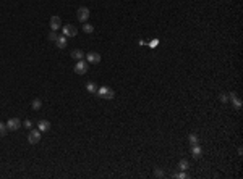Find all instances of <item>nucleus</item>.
Instances as JSON below:
<instances>
[{
	"label": "nucleus",
	"mask_w": 243,
	"mask_h": 179,
	"mask_svg": "<svg viewBox=\"0 0 243 179\" xmlns=\"http://www.w3.org/2000/svg\"><path fill=\"white\" fill-rule=\"evenodd\" d=\"M55 45H57L59 49H65V47L68 45L67 37H65V36H60V37H57V41H55Z\"/></svg>",
	"instance_id": "9d476101"
},
{
	"label": "nucleus",
	"mask_w": 243,
	"mask_h": 179,
	"mask_svg": "<svg viewBox=\"0 0 243 179\" xmlns=\"http://www.w3.org/2000/svg\"><path fill=\"white\" fill-rule=\"evenodd\" d=\"M83 31H85L86 34H91L92 31H94V26H91V24L86 23V24H83Z\"/></svg>",
	"instance_id": "f3484780"
},
{
	"label": "nucleus",
	"mask_w": 243,
	"mask_h": 179,
	"mask_svg": "<svg viewBox=\"0 0 243 179\" xmlns=\"http://www.w3.org/2000/svg\"><path fill=\"white\" fill-rule=\"evenodd\" d=\"M7 131H8L7 124H5V123H2V121H0V136H5V134H7Z\"/></svg>",
	"instance_id": "a211bd4d"
},
{
	"label": "nucleus",
	"mask_w": 243,
	"mask_h": 179,
	"mask_svg": "<svg viewBox=\"0 0 243 179\" xmlns=\"http://www.w3.org/2000/svg\"><path fill=\"white\" fill-rule=\"evenodd\" d=\"M23 126H24V128H28V129H29V128L33 126V123H31V121H29V119H26V121H24V123H23Z\"/></svg>",
	"instance_id": "5701e85b"
},
{
	"label": "nucleus",
	"mask_w": 243,
	"mask_h": 179,
	"mask_svg": "<svg viewBox=\"0 0 243 179\" xmlns=\"http://www.w3.org/2000/svg\"><path fill=\"white\" fill-rule=\"evenodd\" d=\"M190 144H191V145H196V144H198V136H196V134H190Z\"/></svg>",
	"instance_id": "6ab92c4d"
},
{
	"label": "nucleus",
	"mask_w": 243,
	"mask_h": 179,
	"mask_svg": "<svg viewBox=\"0 0 243 179\" xmlns=\"http://www.w3.org/2000/svg\"><path fill=\"white\" fill-rule=\"evenodd\" d=\"M154 174L157 176V177H164V173L161 171V169H159V168H156V171H154Z\"/></svg>",
	"instance_id": "4be33fe9"
},
{
	"label": "nucleus",
	"mask_w": 243,
	"mask_h": 179,
	"mask_svg": "<svg viewBox=\"0 0 243 179\" xmlns=\"http://www.w3.org/2000/svg\"><path fill=\"white\" fill-rule=\"evenodd\" d=\"M28 142L29 144H39L41 142V131H31L29 134H28Z\"/></svg>",
	"instance_id": "20e7f679"
},
{
	"label": "nucleus",
	"mask_w": 243,
	"mask_h": 179,
	"mask_svg": "<svg viewBox=\"0 0 243 179\" xmlns=\"http://www.w3.org/2000/svg\"><path fill=\"white\" fill-rule=\"evenodd\" d=\"M178 168L182 169V171H186V169L190 168V163L186 162V160H180V163H178Z\"/></svg>",
	"instance_id": "2eb2a0df"
},
{
	"label": "nucleus",
	"mask_w": 243,
	"mask_h": 179,
	"mask_svg": "<svg viewBox=\"0 0 243 179\" xmlns=\"http://www.w3.org/2000/svg\"><path fill=\"white\" fill-rule=\"evenodd\" d=\"M191 153H193V157H194V158H199V157L203 155V150H201L199 144H196V145H191Z\"/></svg>",
	"instance_id": "9b49d317"
},
{
	"label": "nucleus",
	"mask_w": 243,
	"mask_h": 179,
	"mask_svg": "<svg viewBox=\"0 0 243 179\" xmlns=\"http://www.w3.org/2000/svg\"><path fill=\"white\" fill-rule=\"evenodd\" d=\"M37 129H39L41 133H47V131L50 129V121H47V119H41L39 123H37Z\"/></svg>",
	"instance_id": "6e6552de"
},
{
	"label": "nucleus",
	"mask_w": 243,
	"mask_h": 179,
	"mask_svg": "<svg viewBox=\"0 0 243 179\" xmlns=\"http://www.w3.org/2000/svg\"><path fill=\"white\" fill-rule=\"evenodd\" d=\"M220 100L222 102H227V95H220Z\"/></svg>",
	"instance_id": "b1692460"
},
{
	"label": "nucleus",
	"mask_w": 243,
	"mask_h": 179,
	"mask_svg": "<svg viewBox=\"0 0 243 179\" xmlns=\"http://www.w3.org/2000/svg\"><path fill=\"white\" fill-rule=\"evenodd\" d=\"M97 95L101 97V99H106V100H112L115 97V92L112 90L110 87H107V86H102V87H97Z\"/></svg>",
	"instance_id": "f257e3e1"
},
{
	"label": "nucleus",
	"mask_w": 243,
	"mask_h": 179,
	"mask_svg": "<svg viewBox=\"0 0 243 179\" xmlns=\"http://www.w3.org/2000/svg\"><path fill=\"white\" fill-rule=\"evenodd\" d=\"M57 37H59V36H57V32H55V31H50V34H49V39H50V41H54V42H55V41H57Z\"/></svg>",
	"instance_id": "aec40b11"
},
{
	"label": "nucleus",
	"mask_w": 243,
	"mask_h": 179,
	"mask_svg": "<svg viewBox=\"0 0 243 179\" xmlns=\"http://www.w3.org/2000/svg\"><path fill=\"white\" fill-rule=\"evenodd\" d=\"M88 61H83V60H78V63L75 65V73L76 74H86L88 73Z\"/></svg>",
	"instance_id": "7ed1b4c3"
},
{
	"label": "nucleus",
	"mask_w": 243,
	"mask_h": 179,
	"mask_svg": "<svg viewBox=\"0 0 243 179\" xmlns=\"http://www.w3.org/2000/svg\"><path fill=\"white\" fill-rule=\"evenodd\" d=\"M173 177H178V179H185V177H186V173H185V171H180V173L173 174Z\"/></svg>",
	"instance_id": "412c9836"
},
{
	"label": "nucleus",
	"mask_w": 243,
	"mask_h": 179,
	"mask_svg": "<svg viewBox=\"0 0 243 179\" xmlns=\"http://www.w3.org/2000/svg\"><path fill=\"white\" fill-rule=\"evenodd\" d=\"M89 8H86V7H80L78 8V12H76V18H78V21H81V23H85L88 18H89Z\"/></svg>",
	"instance_id": "f03ea898"
},
{
	"label": "nucleus",
	"mask_w": 243,
	"mask_h": 179,
	"mask_svg": "<svg viewBox=\"0 0 243 179\" xmlns=\"http://www.w3.org/2000/svg\"><path fill=\"white\" fill-rule=\"evenodd\" d=\"M86 90L91 92V94H96V92H97V86H96L94 82H88V84H86Z\"/></svg>",
	"instance_id": "4468645a"
},
{
	"label": "nucleus",
	"mask_w": 243,
	"mask_h": 179,
	"mask_svg": "<svg viewBox=\"0 0 243 179\" xmlns=\"http://www.w3.org/2000/svg\"><path fill=\"white\" fill-rule=\"evenodd\" d=\"M31 107H33V110H39V108L42 107V102H41L39 99H36V100H33V103H31Z\"/></svg>",
	"instance_id": "dca6fc26"
},
{
	"label": "nucleus",
	"mask_w": 243,
	"mask_h": 179,
	"mask_svg": "<svg viewBox=\"0 0 243 179\" xmlns=\"http://www.w3.org/2000/svg\"><path fill=\"white\" fill-rule=\"evenodd\" d=\"M230 99H232V103H233V105H235L237 108H241V100H240L233 92H230Z\"/></svg>",
	"instance_id": "f8f14e48"
},
{
	"label": "nucleus",
	"mask_w": 243,
	"mask_h": 179,
	"mask_svg": "<svg viewBox=\"0 0 243 179\" xmlns=\"http://www.w3.org/2000/svg\"><path fill=\"white\" fill-rule=\"evenodd\" d=\"M86 61H88L89 65H97V63L101 61V55H99L97 52H89V53L86 55Z\"/></svg>",
	"instance_id": "423d86ee"
},
{
	"label": "nucleus",
	"mask_w": 243,
	"mask_h": 179,
	"mask_svg": "<svg viewBox=\"0 0 243 179\" xmlns=\"http://www.w3.org/2000/svg\"><path fill=\"white\" fill-rule=\"evenodd\" d=\"M20 126H21V121L18 119V118H10L7 121V128L10 129V131H18L20 129Z\"/></svg>",
	"instance_id": "0eeeda50"
},
{
	"label": "nucleus",
	"mask_w": 243,
	"mask_h": 179,
	"mask_svg": "<svg viewBox=\"0 0 243 179\" xmlns=\"http://www.w3.org/2000/svg\"><path fill=\"white\" fill-rule=\"evenodd\" d=\"M83 56H85V53H83L81 50H73L71 52V58H75V60H83Z\"/></svg>",
	"instance_id": "ddd939ff"
},
{
	"label": "nucleus",
	"mask_w": 243,
	"mask_h": 179,
	"mask_svg": "<svg viewBox=\"0 0 243 179\" xmlns=\"http://www.w3.org/2000/svg\"><path fill=\"white\" fill-rule=\"evenodd\" d=\"M76 34H78L76 26H73V24H67V26H63V36H65V37H75Z\"/></svg>",
	"instance_id": "39448f33"
},
{
	"label": "nucleus",
	"mask_w": 243,
	"mask_h": 179,
	"mask_svg": "<svg viewBox=\"0 0 243 179\" xmlns=\"http://www.w3.org/2000/svg\"><path fill=\"white\" fill-rule=\"evenodd\" d=\"M60 26H62V20H60V16H52V18H50V27H52V31L60 29Z\"/></svg>",
	"instance_id": "1a4fd4ad"
}]
</instances>
